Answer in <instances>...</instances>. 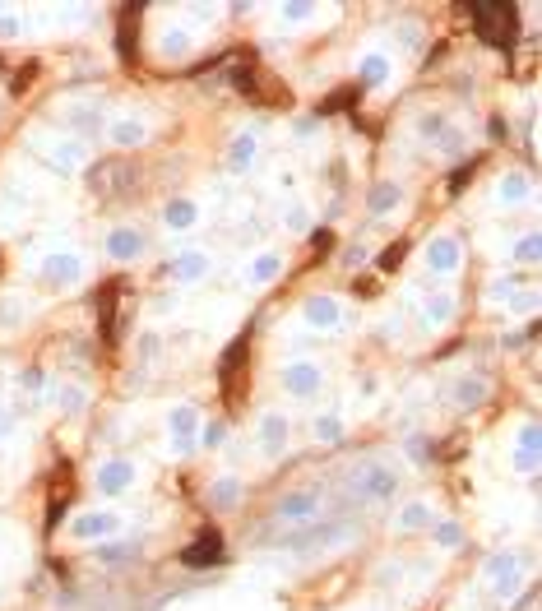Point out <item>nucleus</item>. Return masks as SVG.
Segmentation results:
<instances>
[{"mask_svg": "<svg viewBox=\"0 0 542 611\" xmlns=\"http://www.w3.org/2000/svg\"><path fill=\"white\" fill-rule=\"evenodd\" d=\"M468 14H473L477 33L487 37V42L515 46V10H510V5H473Z\"/></svg>", "mask_w": 542, "mask_h": 611, "instance_id": "1", "label": "nucleus"}, {"mask_svg": "<svg viewBox=\"0 0 542 611\" xmlns=\"http://www.w3.org/2000/svg\"><path fill=\"white\" fill-rule=\"evenodd\" d=\"M348 487H353L362 500H371V505H376V500H389L398 491V477L389 472V468H380V463H362L353 477H348Z\"/></svg>", "mask_w": 542, "mask_h": 611, "instance_id": "2", "label": "nucleus"}, {"mask_svg": "<svg viewBox=\"0 0 542 611\" xmlns=\"http://www.w3.org/2000/svg\"><path fill=\"white\" fill-rule=\"evenodd\" d=\"M93 190H98V195H125V190L134 186V181H139V167H130V162H121V157H116V162H98L93 167Z\"/></svg>", "mask_w": 542, "mask_h": 611, "instance_id": "3", "label": "nucleus"}, {"mask_svg": "<svg viewBox=\"0 0 542 611\" xmlns=\"http://www.w3.org/2000/svg\"><path fill=\"white\" fill-rule=\"evenodd\" d=\"M348 537V523H324V528H306V533L297 537H283V546H292V551H320V546H334Z\"/></svg>", "mask_w": 542, "mask_h": 611, "instance_id": "4", "label": "nucleus"}, {"mask_svg": "<svg viewBox=\"0 0 542 611\" xmlns=\"http://www.w3.org/2000/svg\"><path fill=\"white\" fill-rule=\"evenodd\" d=\"M218 555H222V537L218 533H199V542L186 546V551H181V560H186V565H213Z\"/></svg>", "mask_w": 542, "mask_h": 611, "instance_id": "5", "label": "nucleus"}, {"mask_svg": "<svg viewBox=\"0 0 542 611\" xmlns=\"http://www.w3.org/2000/svg\"><path fill=\"white\" fill-rule=\"evenodd\" d=\"M283 385L297 394V399H310L315 389H320V371L306 366V361H297V366H288V375H283Z\"/></svg>", "mask_w": 542, "mask_h": 611, "instance_id": "6", "label": "nucleus"}, {"mask_svg": "<svg viewBox=\"0 0 542 611\" xmlns=\"http://www.w3.org/2000/svg\"><path fill=\"white\" fill-rule=\"evenodd\" d=\"M278 519H292V523H297V519H310V514H315V496H310V491H292V496H283V500H278Z\"/></svg>", "mask_w": 542, "mask_h": 611, "instance_id": "7", "label": "nucleus"}, {"mask_svg": "<svg viewBox=\"0 0 542 611\" xmlns=\"http://www.w3.org/2000/svg\"><path fill=\"white\" fill-rule=\"evenodd\" d=\"M107 250H111L116 259H134L139 250H144V236H139V232H130V227H121V232H111Z\"/></svg>", "mask_w": 542, "mask_h": 611, "instance_id": "8", "label": "nucleus"}, {"mask_svg": "<svg viewBox=\"0 0 542 611\" xmlns=\"http://www.w3.org/2000/svg\"><path fill=\"white\" fill-rule=\"evenodd\" d=\"M306 320H310V324H320V329H334V324H339V301H329V297H310V301H306Z\"/></svg>", "mask_w": 542, "mask_h": 611, "instance_id": "9", "label": "nucleus"}, {"mask_svg": "<svg viewBox=\"0 0 542 611\" xmlns=\"http://www.w3.org/2000/svg\"><path fill=\"white\" fill-rule=\"evenodd\" d=\"M42 274H46V283H75V278H79V259L75 255H51L42 264Z\"/></svg>", "mask_w": 542, "mask_h": 611, "instance_id": "10", "label": "nucleus"}, {"mask_svg": "<svg viewBox=\"0 0 542 611\" xmlns=\"http://www.w3.org/2000/svg\"><path fill=\"white\" fill-rule=\"evenodd\" d=\"M75 533L79 537H107V533H116V519H111V514H89V519H79L75 523Z\"/></svg>", "mask_w": 542, "mask_h": 611, "instance_id": "11", "label": "nucleus"}, {"mask_svg": "<svg viewBox=\"0 0 542 611\" xmlns=\"http://www.w3.org/2000/svg\"><path fill=\"white\" fill-rule=\"evenodd\" d=\"M125 482H130V463H121V458H116V463H107V468L98 472V487H102V491H121Z\"/></svg>", "mask_w": 542, "mask_h": 611, "instance_id": "12", "label": "nucleus"}, {"mask_svg": "<svg viewBox=\"0 0 542 611\" xmlns=\"http://www.w3.org/2000/svg\"><path fill=\"white\" fill-rule=\"evenodd\" d=\"M394 204H398V186H389V181H385V186L371 190V213H389Z\"/></svg>", "mask_w": 542, "mask_h": 611, "instance_id": "13", "label": "nucleus"}, {"mask_svg": "<svg viewBox=\"0 0 542 611\" xmlns=\"http://www.w3.org/2000/svg\"><path fill=\"white\" fill-rule=\"evenodd\" d=\"M199 274H204V255H181L177 259V278H181V283H195Z\"/></svg>", "mask_w": 542, "mask_h": 611, "instance_id": "14", "label": "nucleus"}, {"mask_svg": "<svg viewBox=\"0 0 542 611\" xmlns=\"http://www.w3.org/2000/svg\"><path fill=\"white\" fill-rule=\"evenodd\" d=\"M454 259H459V250H454L450 241H436L431 245V269H454Z\"/></svg>", "mask_w": 542, "mask_h": 611, "instance_id": "15", "label": "nucleus"}, {"mask_svg": "<svg viewBox=\"0 0 542 611\" xmlns=\"http://www.w3.org/2000/svg\"><path fill=\"white\" fill-rule=\"evenodd\" d=\"M283 435H288V422H283V417H265V444L269 449H278Z\"/></svg>", "mask_w": 542, "mask_h": 611, "instance_id": "16", "label": "nucleus"}, {"mask_svg": "<svg viewBox=\"0 0 542 611\" xmlns=\"http://www.w3.org/2000/svg\"><path fill=\"white\" fill-rule=\"evenodd\" d=\"M167 222H172V227H190V222H195V209H190L186 200L172 204V209H167Z\"/></svg>", "mask_w": 542, "mask_h": 611, "instance_id": "17", "label": "nucleus"}, {"mask_svg": "<svg viewBox=\"0 0 542 611\" xmlns=\"http://www.w3.org/2000/svg\"><path fill=\"white\" fill-rule=\"evenodd\" d=\"M116 139H121V144H134V139H144V125L121 121V125H116Z\"/></svg>", "mask_w": 542, "mask_h": 611, "instance_id": "18", "label": "nucleus"}, {"mask_svg": "<svg viewBox=\"0 0 542 611\" xmlns=\"http://www.w3.org/2000/svg\"><path fill=\"white\" fill-rule=\"evenodd\" d=\"M315 435H320V440H339V435H344V426L334 422V417H320V422H315Z\"/></svg>", "mask_w": 542, "mask_h": 611, "instance_id": "19", "label": "nucleus"}, {"mask_svg": "<svg viewBox=\"0 0 542 611\" xmlns=\"http://www.w3.org/2000/svg\"><path fill=\"white\" fill-rule=\"evenodd\" d=\"M213 500H218V505H237V482L232 477L218 482V487H213Z\"/></svg>", "mask_w": 542, "mask_h": 611, "instance_id": "20", "label": "nucleus"}, {"mask_svg": "<svg viewBox=\"0 0 542 611\" xmlns=\"http://www.w3.org/2000/svg\"><path fill=\"white\" fill-rule=\"evenodd\" d=\"M482 399V380H464L459 385V403H477Z\"/></svg>", "mask_w": 542, "mask_h": 611, "instance_id": "21", "label": "nucleus"}, {"mask_svg": "<svg viewBox=\"0 0 542 611\" xmlns=\"http://www.w3.org/2000/svg\"><path fill=\"white\" fill-rule=\"evenodd\" d=\"M190 426H195V412H190V408H181L177 417H172V431H177V435H190Z\"/></svg>", "mask_w": 542, "mask_h": 611, "instance_id": "22", "label": "nucleus"}, {"mask_svg": "<svg viewBox=\"0 0 542 611\" xmlns=\"http://www.w3.org/2000/svg\"><path fill=\"white\" fill-rule=\"evenodd\" d=\"M251 153H255V139H251V134H241V139H237V148H232V162L241 167V162H246V157H251Z\"/></svg>", "mask_w": 542, "mask_h": 611, "instance_id": "23", "label": "nucleus"}, {"mask_svg": "<svg viewBox=\"0 0 542 611\" xmlns=\"http://www.w3.org/2000/svg\"><path fill=\"white\" fill-rule=\"evenodd\" d=\"M436 537H441V546H459V528H454V523H441Z\"/></svg>", "mask_w": 542, "mask_h": 611, "instance_id": "24", "label": "nucleus"}, {"mask_svg": "<svg viewBox=\"0 0 542 611\" xmlns=\"http://www.w3.org/2000/svg\"><path fill=\"white\" fill-rule=\"evenodd\" d=\"M524 190H529V186H524V176H515V181H505V186H500V195H505V200H519Z\"/></svg>", "mask_w": 542, "mask_h": 611, "instance_id": "25", "label": "nucleus"}, {"mask_svg": "<svg viewBox=\"0 0 542 611\" xmlns=\"http://www.w3.org/2000/svg\"><path fill=\"white\" fill-rule=\"evenodd\" d=\"M417 523H427V510H422V505H412V510L403 514V528H417Z\"/></svg>", "mask_w": 542, "mask_h": 611, "instance_id": "26", "label": "nucleus"}, {"mask_svg": "<svg viewBox=\"0 0 542 611\" xmlns=\"http://www.w3.org/2000/svg\"><path fill=\"white\" fill-rule=\"evenodd\" d=\"M274 269H278V259H274V255H265V259H260V264H255V278H269V274H274Z\"/></svg>", "mask_w": 542, "mask_h": 611, "instance_id": "27", "label": "nucleus"}, {"mask_svg": "<svg viewBox=\"0 0 542 611\" xmlns=\"http://www.w3.org/2000/svg\"><path fill=\"white\" fill-rule=\"evenodd\" d=\"M427 311H431V320H445V311H450V301L441 297V301H431V306H427Z\"/></svg>", "mask_w": 542, "mask_h": 611, "instance_id": "28", "label": "nucleus"}, {"mask_svg": "<svg viewBox=\"0 0 542 611\" xmlns=\"http://www.w3.org/2000/svg\"><path fill=\"white\" fill-rule=\"evenodd\" d=\"M519 255H524V259H533V255H538V236H529V241L519 245Z\"/></svg>", "mask_w": 542, "mask_h": 611, "instance_id": "29", "label": "nucleus"}, {"mask_svg": "<svg viewBox=\"0 0 542 611\" xmlns=\"http://www.w3.org/2000/svg\"><path fill=\"white\" fill-rule=\"evenodd\" d=\"M130 551H134V546H107L102 555H107V560H121V555H130Z\"/></svg>", "mask_w": 542, "mask_h": 611, "instance_id": "30", "label": "nucleus"}, {"mask_svg": "<svg viewBox=\"0 0 542 611\" xmlns=\"http://www.w3.org/2000/svg\"><path fill=\"white\" fill-rule=\"evenodd\" d=\"M204 444H222V426H209V431H204Z\"/></svg>", "mask_w": 542, "mask_h": 611, "instance_id": "31", "label": "nucleus"}, {"mask_svg": "<svg viewBox=\"0 0 542 611\" xmlns=\"http://www.w3.org/2000/svg\"><path fill=\"white\" fill-rule=\"evenodd\" d=\"M5 431H10V417H5V412H0V435H5Z\"/></svg>", "mask_w": 542, "mask_h": 611, "instance_id": "32", "label": "nucleus"}]
</instances>
